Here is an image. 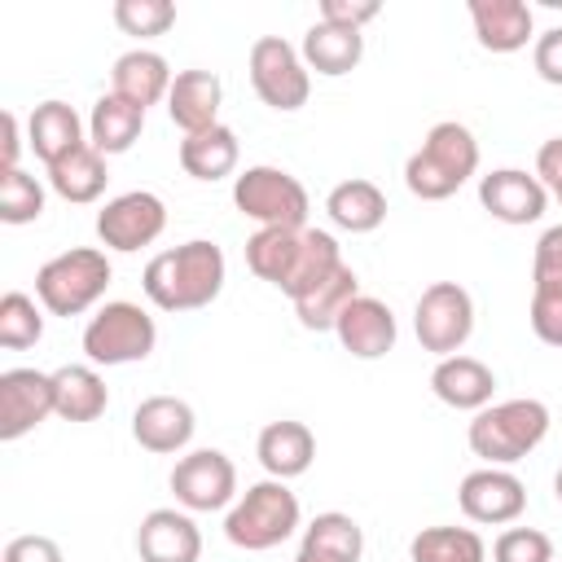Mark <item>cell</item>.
<instances>
[{
  "mask_svg": "<svg viewBox=\"0 0 562 562\" xmlns=\"http://www.w3.org/2000/svg\"><path fill=\"white\" fill-rule=\"evenodd\" d=\"M176 505L189 514H215L237 501V465L220 448H193L171 470Z\"/></svg>",
  "mask_w": 562,
  "mask_h": 562,
  "instance_id": "10",
  "label": "cell"
},
{
  "mask_svg": "<svg viewBox=\"0 0 562 562\" xmlns=\"http://www.w3.org/2000/svg\"><path fill=\"white\" fill-rule=\"evenodd\" d=\"M4 171H13L18 167V154H22V136H18V114L13 110H4Z\"/></svg>",
  "mask_w": 562,
  "mask_h": 562,
  "instance_id": "45",
  "label": "cell"
},
{
  "mask_svg": "<svg viewBox=\"0 0 562 562\" xmlns=\"http://www.w3.org/2000/svg\"><path fill=\"white\" fill-rule=\"evenodd\" d=\"M430 391H435L439 404H448V408H457V413H479V408H487L492 395H496V373H492L483 360L457 351V356H443V360L430 369Z\"/></svg>",
  "mask_w": 562,
  "mask_h": 562,
  "instance_id": "18",
  "label": "cell"
},
{
  "mask_svg": "<svg viewBox=\"0 0 562 562\" xmlns=\"http://www.w3.org/2000/svg\"><path fill=\"white\" fill-rule=\"evenodd\" d=\"M536 176H540V184L562 202V136H553V140L540 145V154H536Z\"/></svg>",
  "mask_w": 562,
  "mask_h": 562,
  "instance_id": "44",
  "label": "cell"
},
{
  "mask_svg": "<svg viewBox=\"0 0 562 562\" xmlns=\"http://www.w3.org/2000/svg\"><path fill=\"white\" fill-rule=\"evenodd\" d=\"M255 457L268 470V479L290 483V479H299V474L312 470V461H316V435L303 422H294V417L268 422L259 430V439H255Z\"/></svg>",
  "mask_w": 562,
  "mask_h": 562,
  "instance_id": "20",
  "label": "cell"
},
{
  "mask_svg": "<svg viewBox=\"0 0 562 562\" xmlns=\"http://www.w3.org/2000/svg\"><path fill=\"white\" fill-rule=\"evenodd\" d=\"M171 66H167V57L162 53H154V48H132V53H123L119 61H114V70H110V92L114 97H123V101H132L136 110H149V105H158L167 92H171Z\"/></svg>",
  "mask_w": 562,
  "mask_h": 562,
  "instance_id": "21",
  "label": "cell"
},
{
  "mask_svg": "<svg viewBox=\"0 0 562 562\" xmlns=\"http://www.w3.org/2000/svg\"><path fill=\"white\" fill-rule=\"evenodd\" d=\"M549 435V404L544 400H531V395H518V400H501V404H487L474 413L465 439H470V452L483 457L487 465H514L522 461L527 452H536Z\"/></svg>",
  "mask_w": 562,
  "mask_h": 562,
  "instance_id": "3",
  "label": "cell"
},
{
  "mask_svg": "<svg viewBox=\"0 0 562 562\" xmlns=\"http://www.w3.org/2000/svg\"><path fill=\"white\" fill-rule=\"evenodd\" d=\"M299 53H303L307 70L338 79V75H351V70L360 66V57H364V35H360V31H347V26L312 22L307 35H303V44H299Z\"/></svg>",
  "mask_w": 562,
  "mask_h": 562,
  "instance_id": "27",
  "label": "cell"
},
{
  "mask_svg": "<svg viewBox=\"0 0 562 562\" xmlns=\"http://www.w3.org/2000/svg\"><path fill=\"white\" fill-rule=\"evenodd\" d=\"M233 206L259 228H307V189L281 167H246L233 180Z\"/></svg>",
  "mask_w": 562,
  "mask_h": 562,
  "instance_id": "7",
  "label": "cell"
},
{
  "mask_svg": "<svg viewBox=\"0 0 562 562\" xmlns=\"http://www.w3.org/2000/svg\"><path fill=\"white\" fill-rule=\"evenodd\" d=\"M479 171V140L465 123L457 119H443L426 132L422 149L408 154L404 162V184L413 198L422 202H443L452 198L470 176Z\"/></svg>",
  "mask_w": 562,
  "mask_h": 562,
  "instance_id": "2",
  "label": "cell"
},
{
  "mask_svg": "<svg viewBox=\"0 0 562 562\" xmlns=\"http://www.w3.org/2000/svg\"><path fill=\"white\" fill-rule=\"evenodd\" d=\"M492 562H553V540L536 527H509L496 536Z\"/></svg>",
  "mask_w": 562,
  "mask_h": 562,
  "instance_id": "38",
  "label": "cell"
},
{
  "mask_svg": "<svg viewBox=\"0 0 562 562\" xmlns=\"http://www.w3.org/2000/svg\"><path fill=\"white\" fill-rule=\"evenodd\" d=\"M224 277H228L224 250L206 237H193V241H180L171 250H158L145 263L140 285H145L149 303L162 312H198V307H211L220 299Z\"/></svg>",
  "mask_w": 562,
  "mask_h": 562,
  "instance_id": "1",
  "label": "cell"
},
{
  "mask_svg": "<svg viewBox=\"0 0 562 562\" xmlns=\"http://www.w3.org/2000/svg\"><path fill=\"white\" fill-rule=\"evenodd\" d=\"M531 66H536V75H540L544 83L562 88V26H549V31L536 40V48H531Z\"/></svg>",
  "mask_w": 562,
  "mask_h": 562,
  "instance_id": "42",
  "label": "cell"
},
{
  "mask_svg": "<svg viewBox=\"0 0 562 562\" xmlns=\"http://www.w3.org/2000/svg\"><path fill=\"white\" fill-rule=\"evenodd\" d=\"M220 101H224V83L215 70H180L171 79V92H167V119L193 136V132H206L220 123Z\"/></svg>",
  "mask_w": 562,
  "mask_h": 562,
  "instance_id": "19",
  "label": "cell"
},
{
  "mask_svg": "<svg viewBox=\"0 0 562 562\" xmlns=\"http://www.w3.org/2000/svg\"><path fill=\"white\" fill-rule=\"evenodd\" d=\"M40 338H44V316H40L35 299L22 294V290H9L0 299V347L4 351H26Z\"/></svg>",
  "mask_w": 562,
  "mask_h": 562,
  "instance_id": "35",
  "label": "cell"
},
{
  "mask_svg": "<svg viewBox=\"0 0 562 562\" xmlns=\"http://www.w3.org/2000/svg\"><path fill=\"white\" fill-rule=\"evenodd\" d=\"M162 228H167V206L149 189L119 193V198H110L97 211V237H101L105 250H119V255H132L140 246H154L162 237Z\"/></svg>",
  "mask_w": 562,
  "mask_h": 562,
  "instance_id": "11",
  "label": "cell"
},
{
  "mask_svg": "<svg viewBox=\"0 0 562 562\" xmlns=\"http://www.w3.org/2000/svg\"><path fill=\"white\" fill-rule=\"evenodd\" d=\"M413 329H417L422 351H430L439 360L457 356L474 334V299H470V290L457 285V281L426 285L417 307H413Z\"/></svg>",
  "mask_w": 562,
  "mask_h": 562,
  "instance_id": "9",
  "label": "cell"
},
{
  "mask_svg": "<svg viewBox=\"0 0 562 562\" xmlns=\"http://www.w3.org/2000/svg\"><path fill=\"white\" fill-rule=\"evenodd\" d=\"M53 404L61 422H97L110 404L105 378L97 364H61L53 369Z\"/></svg>",
  "mask_w": 562,
  "mask_h": 562,
  "instance_id": "26",
  "label": "cell"
},
{
  "mask_svg": "<svg viewBox=\"0 0 562 562\" xmlns=\"http://www.w3.org/2000/svg\"><path fill=\"white\" fill-rule=\"evenodd\" d=\"M237 154H241L237 132H233V127H224V123H215V127L193 132V136H184V140H180V167H184V176L206 180V184H215V180L233 176Z\"/></svg>",
  "mask_w": 562,
  "mask_h": 562,
  "instance_id": "29",
  "label": "cell"
},
{
  "mask_svg": "<svg viewBox=\"0 0 562 562\" xmlns=\"http://www.w3.org/2000/svg\"><path fill=\"white\" fill-rule=\"evenodd\" d=\"M338 263H342L338 237H334V233H325V228H303V255H299V268H294V281H290L285 299L294 303V299H299V294H307L316 281H325Z\"/></svg>",
  "mask_w": 562,
  "mask_h": 562,
  "instance_id": "34",
  "label": "cell"
},
{
  "mask_svg": "<svg viewBox=\"0 0 562 562\" xmlns=\"http://www.w3.org/2000/svg\"><path fill=\"white\" fill-rule=\"evenodd\" d=\"M193 430H198L193 408H189V400H180V395H149V400H140L136 413H132V439H136L145 452H158V457L184 452L189 439H193Z\"/></svg>",
  "mask_w": 562,
  "mask_h": 562,
  "instance_id": "16",
  "label": "cell"
},
{
  "mask_svg": "<svg viewBox=\"0 0 562 562\" xmlns=\"http://www.w3.org/2000/svg\"><path fill=\"white\" fill-rule=\"evenodd\" d=\"M364 553V531L351 514H316L307 527H303V540H299V553L294 562H360Z\"/></svg>",
  "mask_w": 562,
  "mask_h": 562,
  "instance_id": "23",
  "label": "cell"
},
{
  "mask_svg": "<svg viewBox=\"0 0 562 562\" xmlns=\"http://www.w3.org/2000/svg\"><path fill=\"white\" fill-rule=\"evenodd\" d=\"M479 202L492 220L501 224H536L549 206V189L540 184V176H527L522 167H496L487 176H479Z\"/></svg>",
  "mask_w": 562,
  "mask_h": 562,
  "instance_id": "14",
  "label": "cell"
},
{
  "mask_svg": "<svg viewBox=\"0 0 562 562\" xmlns=\"http://www.w3.org/2000/svg\"><path fill=\"white\" fill-rule=\"evenodd\" d=\"M457 505L470 522H483V527H501V522H514L522 509H527V487L518 474H509L505 465H483V470H470L457 487Z\"/></svg>",
  "mask_w": 562,
  "mask_h": 562,
  "instance_id": "12",
  "label": "cell"
},
{
  "mask_svg": "<svg viewBox=\"0 0 562 562\" xmlns=\"http://www.w3.org/2000/svg\"><path fill=\"white\" fill-rule=\"evenodd\" d=\"M334 334H338L342 351H351L356 360H382V356L395 347L400 325H395V312H391L382 299L356 294V299L342 307Z\"/></svg>",
  "mask_w": 562,
  "mask_h": 562,
  "instance_id": "15",
  "label": "cell"
},
{
  "mask_svg": "<svg viewBox=\"0 0 562 562\" xmlns=\"http://www.w3.org/2000/svg\"><path fill=\"white\" fill-rule=\"evenodd\" d=\"M44 215V184L26 176L22 167L0 176V220L4 224H31Z\"/></svg>",
  "mask_w": 562,
  "mask_h": 562,
  "instance_id": "36",
  "label": "cell"
},
{
  "mask_svg": "<svg viewBox=\"0 0 562 562\" xmlns=\"http://www.w3.org/2000/svg\"><path fill=\"white\" fill-rule=\"evenodd\" d=\"M110 277H114V268H110L105 250H97V246H70V250L53 255L35 272V299L53 316H83L88 307L101 303Z\"/></svg>",
  "mask_w": 562,
  "mask_h": 562,
  "instance_id": "5",
  "label": "cell"
},
{
  "mask_svg": "<svg viewBox=\"0 0 562 562\" xmlns=\"http://www.w3.org/2000/svg\"><path fill=\"white\" fill-rule=\"evenodd\" d=\"M325 215H329L342 233H373V228L386 220V193H382L373 180L351 176V180H342V184L329 189Z\"/></svg>",
  "mask_w": 562,
  "mask_h": 562,
  "instance_id": "30",
  "label": "cell"
},
{
  "mask_svg": "<svg viewBox=\"0 0 562 562\" xmlns=\"http://www.w3.org/2000/svg\"><path fill=\"white\" fill-rule=\"evenodd\" d=\"M299 518H303L299 496L281 479H263V483H250L233 501V509L224 518V536H228V544H237L246 553H263V549H277L281 540H290L299 531Z\"/></svg>",
  "mask_w": 562,
  "mask_h": 562,
  "instance_id": "4",
  "label": "cell"
},
{
  "mask_svg": "<svg viewBox=\"0 0 562 562\" xmlns=\"http://www.w3.org/2000/svg\"><path fill=\"white\" fill-rule=\"evenodd\" d=\"M531 285H553L562 290V224L544 228L531 255Z\"/></svg>",
  "mask_w": 562,
  "mask_h": 562,
  "instance_id": "40",
  "label": "cell"
},
{
  "mask_svg": "<svg viewBox=\"0 0 562 562\" xmlns=\"http://www.w3.org/2000/svg\"><path fill=\"white\" fill-rule=\"evenodd\" d=\"M413 562H487V544L470 527H422L408 540Z\"/></svg>",
  "mask_w": 562,
  "mask_h": 562,
  "instance_id": "33",
  "label": "cell"
},
{
  "mask_svg": "<svg viewBox=\"0 0 562 562\" xmlns=\"http://www.w3.org/2000/svg\"><path fill=\"white\" fill-rule=\"evenodd\" d=\"M105 180H110V171H105V154H97L88 140L48 167V189H53L57 198L75 202V206L97 202V198L105 193Z\"/></svg>",
  "mask_w": 562,
  "mask_h": 562,
  "instance_id": "31",
  "label": "cell"
},
{
  "mask_svg": "<svg viewBox=\"0 0 562 562\" xmlns=\"http://www.w3.org/2000/svg\"><path fill=\"white\" fill-rule=\"evenodd\" d=\"M531 334L549 347H562V290L553 285H531V307H527Z\"/></svg>",
  "mask_w": 562,
  "mask_h": 562,
  "instance_id": "39",
  "label": "cell"
},
{
  "mask_svg": "<svg viewBox=\"0 0 562 562\" xmlns=\"http://www.w3.org/2000/svg\"><path fill=\"white\" fill-rule=\"evenodd\" d=\"M26 140H31L35 158L44 167H53L57 158H66L70 149L83 145V123H79L75 105H66V101H40L31 110V119H26Z\"/></svg>",
  "mask_w": 562,
  "mask_h": 562,
  "instance_id": "25",
  "label": "cell"
},
{
  "mask_svg": "<svg viewBox=\"0 0 562 562\" xmlns=\"http://www.w3.org/2000/svg\"><path fill=\"white\" fill-rule=\"evenodd\" d=\"M114 22H119L123 35L154 40V35H167L176 26V4L171 0H119Z\"/></svg>",
  "mask_w": 562,
  "mask_h": 562,
  "instance_id": "37",
  "label": "cell"
},
{
  "mask_svg": "<svg viewBox=\"0 0 562 562\" xmlns=\"http://www.w3.org/2000/svg\"><path fill=\"white\" fill-rule=\"evenodd\" d=\"M158 342V325L140 303L114 299L105 307H97L83 325V356L88 364H136L154 351Z\"/></svg>",
  "mask_w": 562,
  "mask_h": 562,
  "instance_id": "6",
  "label": "cell"
},
{
  "mask_svg": "<svg viewBox=\"0 0 562 562\" xmlns=\"http://www.w3.org/2000/svg\"><path fill=\"white\" fill-rule=\"evenodd\" d=\"M553 496L562 501V465H558V474H553Z\"/></svg>",
  "mask_w": 562,
  "mask_h": 562,
  "instance_id": "46",
  "label": "cell"
},
{
  "mask_svg": "<svg viewBox=\"0 0 562 562\" xmlns=\"http://www.w3.org/2000/svg\"><path fill=\"white\" fill-rule=\"evenodd\" d=\"M378 13H382L378 0H321V22L347 26V31H360V26L373 22Z\"/></svg>",
  "mask_w": 562,
  "mask_h": 562,
  "instance_id": "41",
  "label": "cell"
},
{
  "mask_svg": "<svg viewBox=\"0 0 562 562\" xmlns=\"http://www.w3.org/2000/svg\"><path fill=\"white\" fill-rule=\"evenodd\" d=\"M299 255H303V228H255L246 237V268L277 285L281 294L290 290L294 281V268H299Z\"/></svg>",
  "mask_w": 562,
  "mask_h": 562,
  "instance_id": "24",
  "label": "cell"
},
{
  "mask_svg": "<svg viewBox=\"0 0 562 562\" xmlns=\"http://www.w3.org/2000/svg\"><path fill=\"white\" fill-rule=\"evenodd\" d=\"M470 22H474V40L487 53H518L531 40V9L522 0H470Z\"/></svg>",
  "mask_w": 562,
  "mask_h": 562,
  "instance_id": "22",
  "label": "cell"
},
{
  "mask_svg": "<svg viewBox=\"0 0 562 562\" xmlns=\"http://www.w3.org/2000/svg\"><path fill=\"white\" fill-rule=\"evenodd\" d=\"M4 562H61V544L48 536H13L4 544Z\"/></svg>",
  "mask_w": 562,
  "mask_h": 562,
  "instance_id": "43",
  "label": "cell"
},
{
  "mask_svg": "<svg viewBox=\"0 0 562 562\" xmlns=\"http://www.w3.org/2000/svg\"><path fill=\"white\" fill-rule=\"evenodd\" d=\"M250 88L259 92V101L277 114H294L307 105L312 97V75H307V61L303 53L281 40V35H259L250 44Z\"/></svg>",
  "mask_w": 562,
  "mask_h": 562,
  "instance_id": "8",
  "label": "cell"
},
{
  "mask_svg": "<svg viewBox=\"0 0 562 562\" xmlns=\"http://www.w3.org/2000/svg\"><path fill=\"white\" fill-rule=\"evenodd\" d=\"M145 132V110H136L132 101L105 92L92 101V114H88V145L97 154H127Z\"/></svg>",
  "mask_w": 562,
  "mask_h": 562,
  "instance_id": "28",
  "label": "cell"
},
{
  "mask_svg": "<svg viewBox=\"0 0 562 562\" xmlns=\"http://www.w3.org/2000/svg\"><path fill=\"white\" fill-rule=\"evenodd\" d=\"M136 553L140 562H198L202 531L189 509H149L136 527Z\"/></svg>",
  "mask_w": 562,
  "mask_h": 562,
  "instance_id": "17",
  "label": "cell"
},
{
  "mask_svg": "<svg viewBox=\"0 0 562 562\" xmlns=\"http://www.w3.org/2000/svg\"><path fill=\"white\" fill-rule=\"evenodd\" d=\"M360 294V277L351 272V263H338L325 281H316L307 294H299L294 299V316H299V325L303 329H334L338 325V316H342V307L351 303Z\"/></svg>",
  "mask_w": 562,
  "mask_h": 562,
  "instance_id": "32",
  "label": "cell"
},
{
  "mask_svg": "<svg viewBox=\"0 0 562 562\" xmlns=\"http://www.w3.org/2000/svg\"><path fill=\"white\" fill-rule=\"evenodd\" d=\"M48 413H57L53 373H40V369H4L0 373V439L4 443L31 435Z\"/></svg>",
  "mask_w": 562,
  "mask_h": 562,
  "instance_id": "13",
  "label": "cell"
}]
</instances>
